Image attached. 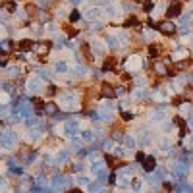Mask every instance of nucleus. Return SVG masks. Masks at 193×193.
Instances as JSON below:
<instances>
[{"label":"nucleus","mask_w":193,"mask_h":193,"mask_svg":"<svg viewBox=\"0 0 193 193\" xmlns=\"http://www.w3.org/2000/svg\"><path fill=\"white\" fill-rule=\"evenodd\" d=\"M180 8H181V6H180L178 2H172L170 6H168V10H166V14H168V18H176V15H180V12H181Z\"/></svg>","instance_id":"f03ea898"},{"label":"nucleus","mask_w":193,"mask_h":193,"mask_svg":"<svg viewBox=\"0 0 193 193\" xmlns=\"http://www.w3.org/2000/svg\"><path fill=\"white\" fill-rule=\"evenodd\" d=\"M97 15H98V10H89V12H87V18H89V19L97 18Z\"/></svg>","instance_id":"6ab92c4d"},{"label":"nucleus","mask_w":193,"mask_h":193,"mask_svg":"<svg viewBox=\"0 0 193 193\" xmlns=\"http://www.w3.org/2000/svg\"><path fill=\"white\" fill-rule=\"evenodd\" d=\"M155 166H156L155 156H147V158L143 160V168L147 170V172H153V170H155Z\"/></svg>","instance_id":"20e7f679"},{"label":"nucleus","mask_w":193,"mask_h":193,"mask_svg":"<svg viewBox=\"0 0 193 193\" xmlns=\"http://www.w3.org/2000/svg\"><path fill=\"white\" fill-rule=\"evenodd\" d=\"M4 8H6L8 12H15V4L14 2H6V4H4Z\"/></svg>","instance_id":"f3484780"},{"label":"nucleus","mask_w":193,"mask_h":193,"mask_svg":"<svg viewBox=\"0 0 193 193\" xmlns=\"http://www.w3.org/2000/svg\"><path fill=\"white\" fill-rule=\"evenodd\" d=\"M143 10H147V12H151V10H153V0H147V2L143 4Z\"/></svg>","instance_id":"a211bd4d"},{"label":"nucleus","mask_w":193,"mask_h":193,"mask_svg":"<svg viewBox=\"0 0 193 193\" xmlns=\"http://www.w3.org/2000/svg\"><path fill=\"white\" fill-rule=\"evenodd\" d=\"M112 68H114V60H106V62H104V68H102V70L108 72V70H112Z\"/></svg>","instance_id":"4468645a"},{"label":"nucleus","mask_w":193,"mask_h":193,"mask_svg":"<svg viewBox=\"0 0 193 193\" xmlns=\"http://www.w3.org/2000/svg\"><path fill=\"white\" fill-rule=\"evenodd\" d=\"M139 66H141V60H139L137 56H133V58L128 62V70H131V72L135 70V68H139Z\"/></svg>","instance_id":"423d86ee"},{"label":"nucleus","mask_w":193,"mask_h":193,"mask_svg":"<svg viewBox=\"0 0 193 193\" xmlns=\"http://www.w3.org/2000/svg\"><path fill=\"white\" fill-rule=\"evenodd\" d=\"M176 124H178V126H180V129H181V135H185L187 133V126H185V124H184V120H181V118H178V120H176Z\"/></svg>","instance_id":"9b49d317"},{"label":"nucleus","mask_w":193,"mask_h":193,"mask_svg":"<svg viewBox=\"0 0 193 193\" xmlns=\"http://www.w3.org/2000/svg\"><path fill=\"white\" fill-rule=\"evenodd\" d=\"M70 19H72V22H77V19H79V12H72Z\"/></svg>","instance_id":"b1692460"},{"label":"nucleus","mask_w":193,"mask_h":193,"mask_svg":"<svg viewBox=\"0 0 193 193\" xmlns=\"http://www.w3.org/2000/svg\"><path fill=\"white\" fill-rule=\"evenodd\" d=\"M106 45L114 48V46H116V41H114V37H108V39H106Z\"/></svg>","instance_id":"5701e85b"},{"label":"nucleus","mask_w":193,"mask_h":193,"mask_svg":"<svg viewBox=\"0 0 193 193\" xmlns=\"http://www.w3.org/2000/svg\"><path fill=\"white\" fill-rule=\"evenodd\" d=\"M147 97H149V93H147V91H143V89L135 93V98H147Z\"/></svg>","instance_id":"2eb2a0df"},{"label":"nucleus","mask_w":193,"mask_h":193,"mask_svg":"<svg viewBox=\"0 0 193 193\" xmlns=\"http://www.w3.org/2000/svg\"><path fill=\"white\" fill-rule=\"evenodd\" d=\"M10 48H12V43H10V41H2V50L8 52Z\"/></svg>","instance_id":"dca6fc26"},{"label":"nucleus","mask_w":193,"mask_h":193,"mask_svg":"<svg viewBox=\"0 0 193 193\" xmlns=\"http://www.w3.org/2000/svg\"><path fill=\"white\" fill-rule=\"evenodd\" d=\"M70 193H81V191L79 189H74V191H70Z\"/></svg>","instance_id":"c85d7f7f"},{"label":"nucleus","mask_w":193,"mask_h":193,"mask_svg":"<svg viewBox=\"0 0 193 193\" xmlns=\"http://www.w3.org/2000/svg\"><path fill=\"white\" fill-rule=\"evenodd\" d=\"M45 114H46V116H58V106H56L54 102H46Z\"/></svg>","instance_id":"7ed1b4c3"},{"label":"nucleus","mask_w":193,"mask_h":193,"mask_svg":"<svg viewBox=\"0 0 193 193\" xmlns=\"http://www.w3.org/2000/svg\"><path fill=\"white\" fill-rule=\"evenodd\" d=\"M112 137H114V139H118V141H120V139H122V141H124V135H122V133H120V131H116V133H114V135H112Z\"/></svg>","instance_id":"a878e982"},{"label":"nucleus","mask_w":193,"mask_h":193,"mask_svg":"<svg viewBox=\"0 0 193 193\" xmlns=\"http://www.w3.org/2000/svg\"><path fill=\"white\" fill-rule=\"evenodd\" d=\"M155 72H156L158 75H164V74H166V66L160 64V62H156V64H155Z\"/></svg>","instance_id":"1a4fd4ad"},{"label":"nucleus","mask_w":193,"mask_h":193,"mask_svg":"<svg viewBox=\"0 0 193 193\" xmlns=\"http://www.w3.org/2000/svg\"><path fill=\"white\" fill-rule=\"evenodd\" d=\"M124 143H126L128 147H133V145H135V141H133L131 137H124Z\"/></svg>","instance_id":"aec40b11"},{"label":"nucleus","mask_w":193,"mask_h":193,"mask_svg":"<svg viewBox=\"0 0 193 193\" xmlns=\"http://www.w3.org/2000/svg\"><path fill=\"white\" fill-rule=\"evenodd\" d=\"M122 118H124V120H131V118H133V114H131V112H124V114H122Z\"/></svg>","instance_id":"393cba45"},{"label":"nucleus","mask_w":193,"mask_h":193,"mask_svg":"<svg viewBox=\"0 0 193 193\" xmlns=\"http://www.w3.org/2000/svg\"><path fill=\"white\" fill-rule=\"evenodd\" d=\"M141 160H145V156H143V153H137V162H141Z\"/></svg>","instance_id":"cd10ccee"},{"label":"nucleus","mask_w":193,"mask_h":193,"mask_svg":"<svg viewBox=\"0 0 193 193\" xmlns=\"http://www.w3.org/2000/svg\"><path fill=\"white\" fill-rule=\"evenodd\" d=\"M102 95L104 97H114V95H116V91H114L110 85H102Z\"/></svg>","instance_id":"6e6552de"},{"label":"nucleus","mask_w":193,"mask_h":193,"mask_svg":"<svg viewBox=\"0 0 193 193\" xmlns=\"http://www.w3.org/2000/svg\"><path fill=\"white\" fill-rule=\"evenodd\" d=\"M33 104H35V108H37V112H43L45 106H46V104H43V101H41V98H35Z\"/></svg>","instance_id":"9d476101"},{"label":"nucleus","mask_w":193,"mask_h":193,"mask_svg":"<svg viewBox=\"0 0 193 193\" xmlns=\"http://www.w3.org/2000/svg\"><path fill=\"white\" fill-rule=\"evenodd\" d=\"M31 46H33V41H22V45H19V48H22V50H29L31 48Z\"/></svg>","instance_id":"f8f14e48"},{"label":"nucleus","mask_w":193,"mask_h":193,"mask_svg":"<svg viewBox=\"0 0 193 193\" xmlns=\"http://www.w3.org/2000/svg\"><path fill=\"white\" fill-rule=\"evenodd\" d=\"M46 93H48V95H54V93H56V87H48V89H46Z\"/></svg>","instance_id":"bb28decb"},{"label":"nucleus","mask_w":193,"mask_h":193,"mask_svg":"<svg viewBox=\"0 0 193 193\" xmlns=\"http://www.w3.org/2000/svg\"><path fill=\"white\" fill-rule=\"evenodd\" d=\"M56 68H58V72H66V70H68V66L64 64V62H58V64H56Z\"/></svg>","instance_id":"412c9836"},{"label":"nucleus","mask_w":193,"mask_h":193,"mask_svg":"<svg viewBox=\"0 0 193 193\" xmlns=\"http://www.w3.org/2000/svg\"><path fill=\"white\" fill-rule=\"evenodd\" d=\"M149 54L153 56V58H156V56H158V46H149Z\"/></svg>","instance_id":"ddd939ff"},{"label":"nucleus","mask_w":193,"mask_h":193,"mask_svg":"<svg viewBox=\"0 0 193 193\" xmlns=\"http://www.w3.org/2000/svg\"><path fill=\"white\" fill-rule=\"evenodd\" d=\"M27 87H29V91H31V93H37V91L41 89V79H31Z\"/></svg>","instance_id":"39448f33"},{"label":"nucleus","mask_w":193,"mask_h":193,"mask_svg":"<svg viewBox=\"0 0 193 193\" xmlns=\"http://www.w3.org/2000/svg\"><path fill=\"white\" fill-rule=\"evenodd\" d=\"M135 23H137V19H135V18H129L128 22L124 23V25H128V27H131V25H135Z\"/></svg>","instance_id":"4be33fe9"},{"label":"nucleus","mask_w":193,"mask_h":193,"mask_svg":"<svg viewBox=\"0 0 193 193\" xmlns=\"http://www.w3.org/2000/svg\"><path fill=\"white\" fill-rule=\"evenodd\" d=\"M48 43H37V45H35V52H37V54H43V52H46V50H48Z\"/></svg>","instance_id":"0eeeda50"},{"label":"nucleus","mask_w":193,"mask_h":193,"mask_svg":"<svg viewBox=\"0 0 193 193\" xmlns=\"http://www.w3.org/2000/svg\"><path fill=\"white\" fill-rule=\"evenodd\" d=\"M158 31L164 33V35H172L176 31V25L172 22H162V23H158Z\"/></svg>","instance_id":"f257e3e1"}]
</instances>
